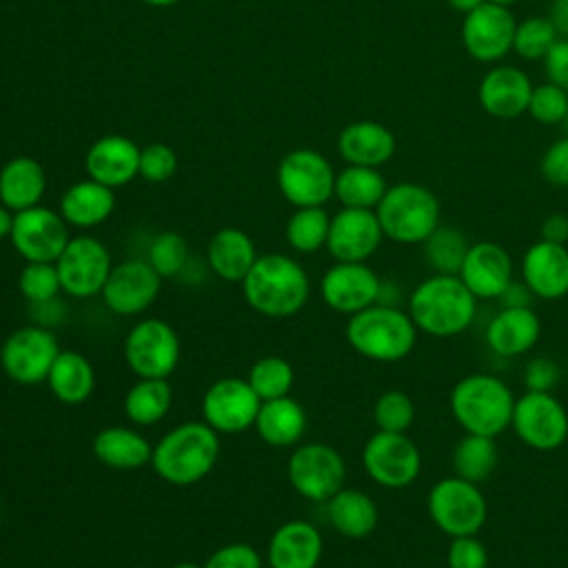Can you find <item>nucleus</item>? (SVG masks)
I'll return each instance as SVG.
<instances>
[{"instance_id": "nucleus-8", "label": "nucleus", "mask_w": 568, "mask_h": 568, "mask_svg": "<svg viewBox=\"0 0 568 568\" xmlns=\"http://www.w3.org/2000/svg\"><path fill=\"white\" fill-rule=\"evenodd\" d=\"M335 171L313 149L288 151L275 171V182L286 202L300 206H324L335 195Z\"/></svg>"}, {"instance_id": "nucleus-37", "label": "nucleus", "mask_w": 568, "mask_h": 568, "mask_svg": "<svg viewBox=\"0 0 568 568\" xmlns=\"http://www.w3.org/2000/svg\"><path fill=\"white\" fill-rule=\"evenodd\" d=\"M497 464V444L495 437L466 433L453 450V470L457 477L473 484L484 481Z\"/></svg>"}, {"instance_id": "nucleus-1", "label": "nucleus", "mask_w": 568, "mask_h": 568, "mask_svg": "<svg viewBox=\"0 0 568 568\" xmlns=\"http://www.w3.org/2000/svg\"><path fill=\"white\" fill-rule=\"evenodd\" d=\"M477 297L459 275L435 273L422 280L408 295V315L419 333L430 337H455L477 315Z\"/></svg>"}, {"instance_id": "nucleus-45", "label": "nucleus", "mask_w": 568, "mask_h": 568, "mask_svg": "<svg viewBox=\"0 0 568 568\" xmlns=\"http://www.w3.org/2000/svg\"><path fill=\"white\" fill-rule=\"evenodd\" d=\"M526 113H530L532 120H537L541 124L564 122V118L568 113V91L552 82L532 87Z\"/></svg>"}, {"instance_id": "nucleus-9", "label": "nucleus", "mask_w": 568, "mask_h": 568, "mask_svg": "<svg viewBox=\"0 0 568 568\" xmlns=\"http://www.w3.org/2000/svg\"><path fill=\"white\" fill-rule=\"evenodd\" d=\"M60 351L55 335L47 326H20L2 342L0 366L16 384L36 386L47 382Z\"/></svg>"}, {"instance_id": "nucleus-6", "label": "nucleus", "mask_w": 568, "mask_h": 568, "mask_svg": "<svg viewBox=\"0 0 568 568\" xmlns=\"http://www.w3.org/2000/svg\"><path fill=\"white\" fill-rule=\"evenodd\" d=\"M375 213L384 237L397 244H422L439 226L437 195L415 182L388 186Z\"/></svg>"}, {"instance_id": "nucleus-50", "label": "nucleus", "mask_w": 568, "mask_h": 568, "mask_svg": "<svg viewBox=\"0 0 568 568\" xmlns=\"http://www.w3.org/2000/svg\"><path fill=\"white\" fill-rule=\"evenodd\" d=\"M559 366L550 357H532L524 366L526 390H546L550 393L559 382Z\"/></svg>"}, {"instance_id": "nucleus-53", "label": "nucleus", "mask_w": 568, "mask_h": 568, "mask_svg": "<svg viewBox=\"0 0 568 568\" xmlns=\"http://www.w3.org/2000/svg\"><path fill=\"white\" fill-rule=\"evenodd\" d=\"M541 240L566 244L568 240V217L564 213H552L541 222Z\"/></svg>"}, {"instance_id": "nucleus-32", "label": "nucleus", "mask_w": 568, "mask_h": 568, "mask_svg": "<svg viewBox=\"0 0 568 568\" xmlns=\"http://www.w3.org/2000/svg\"><path fill=\"white\" fill-rule=\"evenodd\" d=\"M253 426L266 444L286 448L302 439L306 430V413L300 402L286 395V397L262 402Z\"/></svg>"}, {"instance_id": "nucleus-41", "label": "nucleus", "mask_w": 568, "mask_h": 568, "mask_svg": "<svg viewBox=\"0 0 568 568\" xmlns=\"http://www.w3.org/2000/svg\"><path fill=\"white\" fill-rule=\"evenodd\" d=\"M559 33L548 16H532L515 27L513 51L524 60H544L548 49L557 42Z\"/></svg>"}, {"instance_id": "nucleus-20", "label": "nucleus", "mask_w": 568, "mask_h": 568, "mask_svg": "<svg viewBox=\"0 0 568 568\" xmlns=\"http://www.w3.org/2000/svg\"><path fill=\"white\" fill-rule=\"evenodd\" d=\"M384 233L373 209L342 206L331 217L326 248L335 262H366L382 244Z\"/></svg>"}, {"instance_id": "nucleus-38", "label": "nucleus", "mask_w": 568, "mask_h": 568, "mask_svg": "<svg viewBox=\"0 0 568 568\" xmlns=\"http://www.w3.org/2000/svg\"><path fill=\"white\" fill-rule=\"evenodd\" d=\"M424 257L435 273L457 275L468 253L466 235L448 224H439L424 242Z\"/></svg>"}, {"instance_id": "nucleus-26", "label": "nucleus", "mask_w": 568, "mask_h": 568, "mask_svg": "<svg viewBox=\"0 0 568 568\" xmlns=\"http://www.w3.org/2000/svg\"><path fill=\"white\" fill-rule=\"evenodd\" d=\"M393 131L375 120H357L346 124L337 135V151L346 164L379 169L395 155Z\"/></svg>"}, {"instance_id": "nucleus-5", "label": "nucleus", "mask_w": 568, "mask_h": 568, "mask_svg": "<svg viewBox=\"0 0 568 568\" xmlns=\"http://www.w3.org/2000/svg\"><path fill=\"white\" fill-rule=\"evenodd\" d=\"M417 328L399 306L373 304L348 317L346 339L355 353L373 362L404 359L417 339Z\"/></svg>"}, {"instance_id": "nucleus-35", "label": "nucleus", "mask_w": 568, "mask_h": 568, "mask_svg": "<svg viewBox=\"0 0 568 568\" xmlns=\"http://www.w3.org/2000/svg\"><path fill=\"white\" fill-rule=\"evenodd\" d=\"M171 384L162 377H140L124 395V415L138 426H153L169 413Z\"/></svg>"}, {"instance_id": "nucleus-56", "label": "nucleus", "mask_w": 568, "mask_h": 568, "mask_svg": "<svg viewBox=\"0 0 568 568\" xmlns=\"http://www.w3.org/2000/svg\"><path fill=\"white\" fill-rule=\"evenodd\" d=\"M455 11H459V13H470L473 9H477L481 2H486V0H446Z\"/></svg>"}, {"instance_id": "nucleus-42", "label": "nucleus", "mask_w": 568, "mask_h": 568, "mask_svg": "<svg viewBox=\"0 0 568 568\" xmlns=\"http://www.w3.org/2000/svg\"><path fill=\"white\" fill-rule=\"evenodd\" d=\"M18 288L31 304H49L62 291L55 262H27L18 275Z\"/></svg>"}, {"instance_id": "nucleus-36", "label": "nucleus", "mask_w": 568, "mask_h": 568, "mask_svg": "<svg viewBox=\"0 0 568 568\" xmlns=\"http://www.w3.org/2000/svg\"><path fill=\"white\" fill-rule=\"evenodd\" d=\"M386 180L375 166L346 164L335 175V197L348 209H373L386 193Z\"/></svg>"}, {"instance_id": "nucleus-10", "label": "nucleus", "mask_w": 568, "mask_h": 568, "mask_svg": "<svg viewBox=\"0 0 568 568\" xmlns=\"http://www.w3.org/2000/svg\"><path fill=\"white\" fill-rule=\"evenodd\" d=\"M286 475L297 495L326 504L337 490L344 488L346 464L337 448L311 442L291 453Z\"/></svg>"}, {"instance_id": "nucleus-4", "label": "nucleus", "mask_w": 568, "mask_h": 568, "mask_svg": "<svg viewBox=\"0 0 568 568\" xmlns=\"http://www.w3.org/2000/svg\"><path fill=\"white\" fill-rule=\"evenodd\" d=\"M448 404L455 422L466 433L497 437L510 426L515 395L499 377L473 373L453 386Z\"/></svg>"}, {"instance_id": "nucleus-23", "label": "nucleus", "mask_w": 568, "mask_h": 568, "mask_svg": "<svg viewBox=\"0 0 568 568\" xmlns=\"http://www.w3.org/2000/svg\"><path fill=\"white\" fill-rule=\"evenodd\" d=\"M140 169V146L126 135H102L98 138L87 155H84V171L91 180L118 189L129 184Z\"/></svg>"}, {"instance_id": "nucleus-3", "label": "nucleus", "mask_w": 568, "mask_h": 568, "mask_svg": "<svg viewBox=\"0 0 568 568\" xmlns=\"http://www.w3.org/2000/svg\"><path fill=\"white\" fill-rule=\"evenodd\" d=\"M220 457V433L206 422H186L171 428L155 446L151 466L160 479L189 486L206 477Z\"/></svg>"}, {"instance_id": "nucleus-28", "label": "nucleus", "mask_w": 568, "mask_h": 568, "mask_svg": "<svg viewBox=\"0 0 568 568\" xmlns=\"http://www.w3.org/2000/svg\"><path fill=\"white\" fill-rule=\"evenodd\" d=\"M47 191L44 166L29 155H16L0 169V204L18 213L38 206Z\"/></svg>"}, {"instance_id": "nucleus-57", "label": "nucleus", "mask_w": 568, "mask_h": 568, "mask_svg": "<svg viewBox=\"0 0 568 568\" xmlns=\"http://www.w3.org/2000/svg\"><path fill=\"white\" fill-rule=\"evenodd\" d=\"M140 2H144V4H149V7H173V4H178L180 0H140Z\"/></svg>"}, {"instance_id": "nucleus-61", "label": "nucleus", "mask_w": 568, "mask_h": 568, "mask_svg": "<svg viewBox=\"0 0 568 568\" xmlns=\"http://www.w3.org/2000/svg\"><path fill=\"white\" fill-rule=\"evenodd\" d=\"M204 2H213V0H204Z\"/></svg>"}, {"instance_id": "nucleus-13", "label": "nucleus", "mask_w": 568, "mask_h": 568, "mask_svg": "<svg viewBox=\"0 0 568 568\" xmlns=\"http://www.w3.org/2000/svg\"><path fill=\"white\" fill-rule=\"evenodd\" d=\"M124 362L138 377L166 379L180 362V339L160 317L138 322L124 337Z\"/></svg>"}, {"instance_id": "nucleus-16", "label": "nucleus", "mask_w": 568, "mask_h": 568, "mask_svg": "<svg viewBox=\"0 0 568 568\" xmlns=\"http://www.w3.org/2000/svg\"><path fill=\"white\" fill-rule=\"evenodd\" d=\"M515 27L517 22L508 7L486 0L464 16L462 44L473 60L497 62L513 51Z\"/></svg>"}, {"instance_id": "nucleus-58", "label": "nucleus", "mask_w": 568, "mask_h": 568, "mask_svg": "<svg viewBox=\"0 0 568 568\" xmlns=\"http://www.w3.org/2000/svg\"><path fill=\"white\" fill-rule=\"evenodd\" d=\"M173 568H204V566H200V564H193V561H180V564H175Z\"/></svg>"}, {"instance_id": "nucleus-59", "label": "nucleus", "mask_w": 568, "mask_h": 568, "mask_svg": "<svg viewBox=\"0 0 568 568\" xmlns=\"http://www.w3.org/2000/svg\"><path fill=\"white\" fill-rule=\"evenodd\" d=\"M488 2H495V4H501V7H510V4H515L517 0H488Z\"/></svg>"}, {"instance_id": "nucleus-47", "label": "nucleus", "mask_w": 568, "mask_h": 568, "mask_svg": "<svg viewBox=\"0 0 568 568\" xmlns=\"http://www.w3.org/2000/svg\"><path fill=\"white\" fill-rule=\"evenodd\" d=\"M448 568H486L488 550L475 535L450 537V546L446 550Z\"/></svg>"}, {"instance_id": "nucleus-31", "label": "nucleus", "mask_w": 568, "mask_h": 568, "mask_svg": "<svg viewBox=\"0 0 568 568\" xmlns=\"http://www.w3.org/2000/svg\"><path fill=\"white\" fill-rule=\"evenodd\" d=\"M93 455L109 468L135 470L151 462L153 446L133 428L109 426L93 437Z\"/></svg>"}, {"instance_id": "nucleus-40", "label": "nucleus", "mask_w": 568, "mask_h": 568, "mask_svg": "<svg viewBox=\"0 0 568 568\" xmlns=\"http://www.w3.org/2000/svg\"><path fill=\"white\" fill-rule=\"evenodd\" d=\"M246 382L251 384V388L255 390V395L262 402H268V399L286 397L291 393L295 373H293V366L284 357L266 355V357H260L257 362H253V366L248 368Z\"/></svg>"}, {"instance_id": "nucleus-51", "label": "nucleus", "mask_w": 568, "mask_h": 568, "mask_svg": "<svg viewBox=\"0 0 568 568\" xmlns=\"http://www.w3.org/2000/svg\"><path fill=\"white\" fill-rule=\"evenodd\" d=\"M541 62L548 82L568 91V38H557Z\"/></svg>"}, {"instance_id": "nucleus-48", "label": "nucleus", "mask_w": 568, "mask_h": 568, "mask_svg": "<svg viewBox=\"0 0 568 568\" xmlns=\"http://www.w3.org/2000/svg\"><path fill=\"white\" fill-rule=\"evenodd\" d=\"M204 568H262V557L251 544L233 541L217 548L206 559Z\"/></svg>"}, {"instance_id": "nucleus-24", "label": "nucleus", "mask_w": 568, "mask_h": 568, "mask_svg": "<svg viewBox=\"0 0 568 568\" xmlns=\"http://www.w3.org/2000/svg\"><path fill=\"white\" fill-rule=\"evenodd\" d=\"M532 93L530 78L510 64L493 67L479 82L477 98L484 111L499 120H510L528 111Z\"/></svg>"}, {"instance_id": "nucleus-52", "label": "nucleus", "mask_w": 568, "mask_h": 568, "mask_svg": "<svg viewBox=\"0 0 568 568\" xmlns=\"http://www.w3.org/2000/svg\"><path fill=\"white\" fill-rule=\"evenodd\" d=\"M532 297L535 295L530 293V288L521 280H513L504 288V293L497 297V302L501 304V308H526V306H530Z\"/></svg>"}, {"instance_id": "nucleus-60", "label": "nucleus", "mask_w": 568, "mask_h": 568, "mask_svg": "<svg viewBox=\"0 0 568 568\" xmlns=\"http://www.w3.org/2000/svg\"><path fill=\"white\" fill-rule=\"evenodd\" d=\"M564 126H566V131H568V113H566V118H564Z\"/></svg>"}, {"instance_id": "nucleus-43", "label": "nucleus", "mask_w": 568, "mask_h": 568, "mask_svg": "<svg viewBox=\"0 0 568 568\" xmlns=\"http://www.w3.org/2000/svg\"><path fill=\"white\" fill-rule=\"evenodd\" d=\"M149 264L158 271V275L175 277L182 273L189 260V244L186 240L175 231H162L158 233L149 244Z\"/></svg>"}, {"instance_id": "nucleus-55", "label": "nucleus", "mask_w": 568, "mask_h": 568, "mask_svg": "<svg viewBox=\"0 0 568 568\" xmlns=\"http://www.w3.org/2000/svg\"><path fill=\"white\" fill-rule=\"evenodd\" d=\"M11 226H13V211H9L4 204H0V240L11 235Z\"/></svg>"}, {"instance_id": "nucleus-2", "label": "nucleus", "mask_w": 568, "mask_h": 568, "mask_svg": "<svg viewBox=\"0 0 568 568\" xmlns=\"http://www.w3.org/2000/svg\"><path fill=\"white\" fill-rule=\"evenodd\" d=\"M246 304L266 317H291L308 300L311 282L302 264L284 253L257 255L242 280Z\"/></svg>"}, {"instance_id": "nucleus-22", "label": "nucleus", "mask_w": 568, "mask_h": 568, "mask_svg": "<svg viewBox=\"0 0 568 568\" xmlns=\"http://www.w3.org/2000/svg\"><path fill=\"white\" fill-rule=\"evenodd\" d=\"M521 282L539 300H561L568 295V248L539 240L521 257Z\"/></svg>"}, {"instance_id": "nucleus-27", "label": "nucleus", "mask_w": 568, "mask_h": 568, "mask_svg": "<svg viewBox=\"0 0 568 568\" xmlns=\"http://www.w3.org/2000/svg\"><path fill=\"white\" fill-rule=\"evenodd\" d=\"M541 335L537 313L526 308H499L486 326V344L499 357H519L528 353Z\"/></svg>"}, {"instance_id": "nucleus-21", "label": "nucleus", "mask_w": 568, "mask_h": 568, "mask_svg": "<svg viewBox=\"0 0 568 568\" xmlns=\"http://www.w3.org/2000/svg\"><path fill=\"white\" fill-rule=\"evenodd\" d=\"M477 300H497L513 277V257L497 242H475L468 246L457 273Z\"/></svg>"}, {"instance_id": "nucleus-33", "label": "nucleus", "mask_w": 568, "mask_h": 568, "mask_svg": "<svg viewBox=\"0 0 568 568\" xmlns=\"http://www.w3.org/2000/svg\"><path fill=\"white\" fill-rule=\"evenodd\" d=\"M326 517L339 535L348 539H364L375 530L379 513L373 497L344 486L326 501Z\"/></svg>"}, {"instance_id": "nucleus-30", "label": "nucleus", "mask_w": 568, "mask_h": 568, "mask_svg": "<svg viewBox=\"0 0 568 568\" xmlns=\"http://www.w3.org/2000/svg\"><path fill=\"white\" fill-rule=\"evenodd\" d=\"M115 209L113 189L95 182L80 180L71 184L60 197V215L69 226L93 229L111 217Z\"/></svg>"}, {"instance_id": "nucleus-54", "label": "nucleus", "mask_w": 568, "mask_h": 568, "mask_svg": "<svg viewBox=\"0 0 568 568\" xmlns=\"http://www.w3.org/2000/svg\"><path fill=\"white\" fill-rule=\"evenodd\" d=\"M548 18L555 24L559 38H568V0H552Z\"/></svg>"}, {"instance_id": "nucleus-11", "label": "nucleus", "mask_w": 568, "mask_h": 568, "mask_svg": "<svg viewBox=\"0 0 568 568\" xmlns=\"http://www.w3.org/2000/svg\"><path fill=\"white\" fill-rule=\"evenodd\" d=\"M510 428L535 450H555L568 439V410L546 390H526L515 399Z\"/></svg>"}, {"instance_id": "nucleus-29", "label": "nucleus", "mask_w": 568, "mask_h": 568, "mask_svg": "<svg viewBox=\"0 0 568 568\" xmlns=\"http://www.w3.org/2000/svg\"><path fill=\"white\" fill-rule=\"evenodd\" d=\"M257 260L255 244L248 233L235 226H224L213 233L206 246V262L211 271L224 282H240L246 277Z\"/></svg>"}, {"instance_id": "nucleus-46", "label": "nucleus", "mask_w": 568, "mask_h": 568, "mask_svg": "<svg viewBox=\"0 0 568 568\" xmlns=\"http://www.w3.org/2000/svg\"><path fill=\"white\" fill-rule=\"evenodd\" d=\"M178 171V155L175 151L164 142H151L140 149V169L138 175H142L146 182L160 184L173 178Z\"/></svg>"}, {"instance_id": "nucleus-14", "label": "nucleus", "mask_w": 568, "mask_h": 568, "mask_svg": "<svg viewBox=\"0 0 568 568\" xmlns=\"http://www.w3.org/2000/svg\"><path fill=\"white\" fill-rule=\"evenodd\" d=\"M55 268L67 295L89 300L102 293L113 262L109 248L98 237L78 235L67 242L55 260Z\"/></svg>"}, {"instance_id": "nucleus-49", "label": "nucleus", "mask_w": 568, "mask_h": 568, "mask_svg": "<svg viewBox=\"0 0 568 568\" xmlns=\"http://www.w3.org/2000/svg\"><path fill=\"white\" fill-rule=\"evenodd\" d=\"M541 175L550 184L568 186V135L552 142L541 155Z\"/></svg>"}, {"instance_id": "nucleus-39", "label": "nucleus", "mask_w": 568, "mask_h": 568, "mask_svg": "<svg viewBox=\"0 0 568 568\" xmlns=\"http://www.w3.org/2000/svg\"><path fill=\"white\" fill-rule=\"evenodd\" d=\"M331 217L324 206H300L286 222V242L297 253H315L326 246Z\"/></svg>"}, {"instance_id": "nucleus-18", "label": "nucleus", "mask_w": 568, "mask_h": 568, "mask_svg": "<svg viewBox=\"0 0 568 568\" xmlns=\"http://www.w3.org/2000/svg\"><path fill=\"white\" fill-rule=\"evenodd\" d=\"M382 280L366 262H335L320 280V295L328 308L355 315L379 300Z\"/></svg>"}, {"instance_id": "nucleus-7", "label": "nucleus", "mask_w": 568, "mask_h": 568, "mask_svg": "<svg viewBox=\"0 0 568 568\" xmlns=\"http://www.w3.org/2000/svg\"><path fill=\"white\" fill-rule=\"evenodd\" d=\"M426 508L433 524L448 537L477 535L488 517V504L479 486L457 475L433 484Z\"/></svg>"}, {"instance_id": "nucleus-12", "label": "nucleus", "mask_w": 568, "mask_h": 568, "mask_svg": "<svg viewBox=\"0 0 568 568\" xmlns=\"http://www.w3.org/2000/svg\"><path fill=\"white\" fill-rule=\"evenodd\" d=\"M366 475L384 488H406L422 470V453L406 433L377 430L362 450Z\"/></svg>"}, {"instance_id": "nucleus-34", "label": "nucleus", "mask_w": 568, "mask_h": 568, "mask_svg": "<svg viewBox=\"0 0 568 568\" xmlns=\"http://www.w3.org/2000/svg\"><path fill=\"white\" fill-rule=\"evenodd\" d=\"M47 384L58 402L78 406L87 402L95 388L93 364L78 351H60L47 375Z\"/></svg>"}, {"instance_id": "nucleus-15", "label": "nucleus", "mask_w": 568, "mask_h": 568, "mask_svg": "<svg viewBox=\"0 0 568 568\" xmlns=\"http://www.w3.org/2000/svg\"><path fill=\"white\" fill-rule=\"evenodd\" d=\"M9 240L24 262H55L71 237L60 211L38 204L13 213Z\"/></svg>"}, {"instance_id": "nucleus-25", "label": "nucleus", "mask_w": 568, "mask_h": 568, "mask_svg": "<svg viewBox=\"0 0 568 568\" xmlns=\"http://www.w3.org/2000/svg\"><path fill=\"white\" fill-rule=\"evenodd\" d=\"M324 550L320 530L306 519L284 521L268 539L271 568H317Z\"/></svg>"}, {"instance_id": "nucleus-44", "label": "nucleus", "mask_w": 568, "mask_h": 568, "mask_svg": "<svg viewBox=\"0 0 568 568\" xmlns=\"http://www.w3.org/2000/svg\"><path fill=\"white\" fill-rule=\"evenodd\" d=\"M373 419L377 430L406 433L415 422V404L404 390H386L375 399Z\"/></svg>"}, {"instance_id": "nucleus-17", "label": "nucleus", "mask_w": 568, "mask_h": 568, "mask_svg": "<svg viewBox=\"0 0 568 568\" xmlns=\"http://www.w3.org/2000/svg\"><path fill=\"white\" fill-rule=\"evenodd\" d=\"M260 406L262 399L246 379L222 377L206 388L202 399V417L215 433L233 435L255 424Z\"/></svg>"}, {"instance_id": "nucleus-19", "label": "nucleus", "mask_w": 568, "mask_h": 568, "mask_svg": "<svg viewBox=\"0 0 568 568\" xmlns=\"http://www.w3.org/2000/svg\"><path fill=\"white\" fill-rule=\"evenodd\" d=\"M162 277L149 260H124L115 264L104 282L102 300L115 315H140L158 297Z\"/></svg>"}]
</instances>
